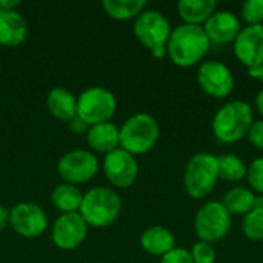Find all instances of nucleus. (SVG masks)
<instances>
[{
  "label": "nucleus",
  "mask_w": 263,
  "mask_h": 263,
  "mask_svg": "<svg viewBox=\"0 0 263 263\" xmlns=\"http://www.w3.org/2000/svg\"><path fill=\"white\" fill-rule=\"evenodd\" d=\"M88 234V225L79 213L60 214L51 230L54 245L63 251H72L79 248Z\"/></svg>",
  "instance_id": "obj_12"
},
{
  "label": "nucleus",
  "mask_w": 263,
  "mask_h": 263,
  "mask_svg": "<svg viewBox=\"0 0 263 263\" xmlns=\"http://www.w3.org/2000/svg\"><path fill=\"white\" fill-rule=\"evenodd\" d=\"M170 20L156 9L143 11L134 22V35L142 46L149 49L153 57L163 59L166 55V43L171 35Z\"/></svg>",
  "instance_id": "obj_6"
},
{
  "label": "nucleus",
  "mask_w": 263,
  "mask_h": 263,
  "mask_svg": "<svg viewBox=\"0 0 263 263\" xmlns=\"http://www.w3.org/2000/svg\"><path fill=\"white\" fill-rule=\"evenodd\" d=\"M119 129L120 148L133 156L149 153L157 145L160 136L157 120L146 112L131 116Z\"/></svg>",
  "instance_id": "obj_4"
},
{
  "label": "nucleus",
  "mask_w": 263,
  "mask_h": 263,
  "mask_svg": "<svg viewBox=\"0 0 263 263\" xmlns=\"http://www.w3.org/2000/svg\"><path fill=\"white\" fill-rule=\"evenodd\" d=\"M260 199H262V203H263V196H262V197H260Z\"/></svg>",
  "instance_id": "obj_36"
},
{
  "label": "nucleus",
  "mask_w": 263,
  "mask_h": 263,
  "mask_svg": "<svg viewBox=\"0 0 263 263\" xmlns=\"http://www.w3.org/2000/svg\"><path fill=\"white\" fill-rule=\"evenodd\" d=\"M68 126H69V129L72 131V133H76V134H85L86 131H88V125L83 122V120H80L79 117H74L71 122H68Z\"/></svg>",
  "instance_id": "obj_31"
},
{
  "label": "nucleus",
  "mask_w": 263,
  "mask_h": 263,
  "mask_svg": "<svg viewBox=\"0 0 263 263\" xmlns=\"http://www.w3.org/2000/svg\"><path fill=\"white\" fill-rule=\"evenodd\" d=\"M82 200H83V194L79 191L77 186L69 183L57 185L51 193V202L60 211V214L79 213Z\"/></svg>",
  "instance_id": "obj_22"
},
{
  "label": "nucleus",
  "mask_w": 263,
  "mask_h": 263,
  "mask_svg": "<svg viewBox=\"0 0 263 263\" xmlns=\"http://www.w3.org/2000/svg\"><path fill=\"white\" fill-rule=\"evenodd\" d=\"M9 211L11 210H8L6 206L0 205V230L6 228L9 225Z\"/></svg>",
  "instance_id": "obj_32"
},
{
  "label": "nucleus",
  "mask_w": 263,
  "mask_h": 263,
  "mask_svg": "<svg viewBox=\"0 0 263 263\" xmlns=\"http://www.w3.org/2000/svg\"><path fill=\"white\" fill-rule=\"evenodd\" d=\"M217 163H219V179L230 183H239L243 179H247V165L239 156L236 154L217 156Z\"/></svg>",
  "instance_id": "obj_24"
},
{
  "label": "nucleus",
  "mask_w": 263,
  "mask_h": 263,
  "mask_svg": "<svg viewBox=\"0 0 263 263\" xmlns=\"http://www.w3.org/2000/svg\"><path fill=\"white\" fill-rule=\"evenodd\" d=\"M236 59L248 69L263 63V25L242 26L239 35L233 42Z\"/></svg>",
  "instance_id": "obj_14"
},
{
  "label": "nucleus",
  "mask_w": 263,
  "mask_h": 263,
  "mask_svg": "<svg viewBox=\"0 0 263 263\" xmlns=\"http://www.w3.org/2000/svg\"><path fill=\"white\" fill-rule=\"evenodd\" d=\"M247 180L254 194L263 196V157H257L247 168Z\"/></svg>",
  "instance_id": "obj_27"
},
{
  "label": "nucleus",
  "mask_w": 263,
  "mask_h": 263,
  "mask_svg": "<svg viewBox=\"0 0 263 263\" xmlns=\"http://www.w3.org/2000/svg\"><path fill=\"white\" fill-rule=\"evenodd\" d=\"M240 22L245 26L263 25V0H247L240 6Z\"/></svg>",
  "instance_id": "obj_26"
},
{
  "label": "nucleus",
  "mask_w": 263,
  "mask_h": 263,
  "mask_svg": "<svg viewBox=\"0 0 263 263\" xmlns=\"http://www.w3.org/2000/svg\"><path fill=\"white\" fill-rule=\"evenodd\" d=\"M219 182L217 157L210 153L194 154L183 173V186L190 197L200 200L210 196Z\"/></svg>",
  "instance_id": "obj_5"
},
{
  "label": "nucleus",
  "mask_w": 263,
  "mask_h": 263,
  "mask_svg": "<svg viewBox=\"0 0 263 263\" xmlns=\"http://www.w3.org/2000/svg\"><path fill=\"white\" fill-rule=\"evenodd\" d=\"M122 211L120 196L105 186H97L83 194V200L79 210V214L83 217L88 227L106 228L112 225Z\"/></svg>",
  "instance_id": "obj_3"
},
{
  "label": "nucleus",
  "mask_w": 263,
  "mask_h": 263,
  "mask_svg": "<svg viewBox=\"0 0 263 263\" xmlns=\"http://www.w3.org/2000/svg\"><path fill=\"white\" fill-rule=\"evenodd\" d=\"M145 0H105L102 3L105 12L114 20L137 18L146 8Z\"/></svg>",
  "instance_id": "obj_23"
},
{
  "label": "nucleus",
  "mask_w": 263,
  "mask_h": 263,
  "mask_svg": "<svg viewBox=\"0 0 263 263\" xmlns=\"http://www.w3.org/2000/svg\"><path fill=\"white\" fill-rule=\"evenodd\" d=\"M248 76H250L251 79L260 80V82L263 83V63L262 65H259V66H256V68L248 69Z\"/></svg>",
  "instance_id": "obj_34"
},
{
  "label": "nucleus",
  "mask_w": 263,
  "mask_h": 263,
  "mask_svg": "<svg viewBox=\"0 0 263 263\" xmlns=\"http://www.w3.org/2000/svg\"><path fill=\"white\" fill-rule=\"evenodd\" d=\"M18 5V0H0V11H15Z\"/></svg>",
  "instance_id": "obj_33"
},
{
  "label": "nucleus",
  "mask_w": 263,
  "mask_h": 263,
  "mask_svg": "<svg viewBox=\"0 0 263 263\" xmlns=\"http://www.w3.org/2000/svg\"><path fill=\"white\" fill-rule=\"evenodd\" d=\"M86 140L94 151L106 156L120 148V129L111 122L92 125L86 131Z\"/></svg>",
  "instance_id": "obj_17"
},
{
  "label": "nucleus",
  "mask_w": 263,
  "mask_h": 263,
  "mask_svg": "<svg viewBox=\"0 0 263 263\" xmlns=\"http://www.w3.org/2000/svg\"><path fill=\"white\" fill-rule=\"evenodd\" d=\"M247 139L253 146L263 151V119L254 120V123L251 125V128L247 134Z\"/></svg>",
  "instance_id": "obj_30"
},
{
  "label": "nucleus",
  "mask_w": 263,
  "mask_h": 263,
  "mask_svg": "<svg viewBox=\"0 0 263 263\" xmlns=\"http://www.w3.org/2000/svg\"><path fill=\"white\" fill-rule=\"evenodd\" d=\"M46 108L52 117L68 123L77 117V97L65 88H54L46 97Z\"/></svg>",
  "instance_id": "obj_19"
},
{
  "label": "nucleus",
  "mask_w": 263,
  "mask_h": 263,
  "mask_svg": "<svg viewBox=\"0 0 263 263\" xmlns=\"http://www.w3.org/2000/svg\"><path fill=\"white\" fill-rule=\"evenodd\" d=\"M116 109L114 94L102 86L88 88L77 97V117L88 126L109 122Z\"/></svg>",
  "instance_id": "obj_8"
},
{
  "label": "nucleus",
  "mask_w": 263,
  "mask_h": 263,
  "mask_svg": "<svg viewBox=\"0 0 263 263\" xmlns=\"http://www.w3.org/2000/svg\"><path fill=\"white\" fill-rule=\"evenodd\" d=\"M197 83L205 94L214 99H225L234 89V76L223 62L206 60L199 65Z\"/></svg>",
  "instance_id": "obj_10"
},
{
  "label": "nucleus",
  "mask_w": 263,
  "mask_h": 263,
  "mask_svg": "<svg viewBox=\"0 0 263 263\" xmlns=\"http://www.w3.org/2000/svg\"><path fill=\"white\" fill-rule=\"evenodd\" d=\"M190 253H191L194 263H216V259H217L216 248L211 243L202 242V240H197L191 247Z\"/></svg>",
  "instance_id": "obj_28"
},
{
  "label": "nucleus",
  "mask_w": 263,
  "mask_h": 263,
  "mask_svg": "<svg viewBox=\"0 0 263 263\" xmlns=\"http://www.w3.org/2000/svg\"><path fill=\"white\" fill-rule=\"evenodd\" d=\"M242 231L243 236L251 242H263V203L262 199H259L257 205L243 216L242 222Z\"/></svg>",
  "instance_id": "obj_25"
},
{
  "label": "nucleus",
  "mask_w": 263,
  "mask_h": 263,
  "mask_svg": "<svg viewBox=\"0 0 263 263\" xmlns=\"http://www.w3.org/2000/svg\"><path fill=\"white\" fill-rule=\"evenodd\" d=\"M160 263H194L191 253L185 248H174L163 257H160Z\"/></svg>",
  "instance_id": "obj_29"
},
{
  "label": "nucleus",
  "mask_w": 263,
  "mask_h": 263,
  "mask_svg": "<svg viewBox=\"0 0 263 263\" xmlns=\"http://www.w3.org/2000/svg\"><path fill=\"white\" fill-rule=\"evenodd\" d=\"M99 173L97 157L85 149H74L62 156L57 162L59 177L69 185L86 183Z\"/></svg>",
  "instance_id": "obj_9"
},
{
  "label": "nucleus",
  "mask_w": 263,
  "mask_h": 263,
  "mask_svg": "<svg viewBox=\"0 0 263 263\" xmlns=\"http://www.w3.org/2000/svg\"><path fill=\"white\" fill-rule=\"evenodd\" d=\"M257 202V196L247 186H233L222 199V205L231 216H247Z\"/></svg>",
  "instance_id": "obj_21"
},
{
  "label": "nucleus",
  "mask_w": 263,
  "mask_h": 263,
  "mask_svg": "<svg viewBox=\"0 0 263 263\" xmlns=\"http://www.w3.org/2000/svg\"><path fill=\"white\" fill-rule=\"evenodd\" d=\"M28 37V23L17 11H0V45L18 46Z\"/></svg>",
  "instance_id": "obj_16"
},
{
  "label": "nucleus",
  "mask_w": 263,
  "mask_h": 263,
  "mask_svg": "<svg viewBox=\"0 0 263 263\" xmlns=\"http://www.w3.org/2000/svg\"><path fill=\"white\" fill-rule=\"evenodd\" d=\"M254 105H256V109L259 111L260 117L263 119V89H260V91L257 92V96H256V99H254Z\"/></svg>",
  "instance_id": "obj_35"
},
{
  "label": "nucleus",
  "mask_w": 263,
  "mask_h": 263,
  "mask_svg": "<svg viewBox=\"0 0 263 263\" xmlns=\"http://www.w3.org/2000/svg\"><path fill=\"white\" fill-rule=\"evenodd\" d=\"M103 173L116 188H129L139 176V163L136 157L122 148L114 149L103 159Z\"/></svg>",
  "instance_id": "obj_13"
},
{
  "label": "nucleus",
  "mask_w": 263,
  "mask_h": 263,
  "mask_svg": "<svg viewBox=\"0 0 263 263\" xmlns=\"http://www.w3.org/2000/svg\"><path fill=\"white\" fill-rule=\"evenodd\" d=\"M210 46L211 43L203 26L182 23L171 31L166 43V55L179 68H193L202 63Z\"/></svg>",
  "instance_id": "obj_1"
},
{
  "label": "nucleus",
  "mask_w": 263,
  "mask_h": 263,
  "mask_svg": "<svg viewBox=\"0 0 263 263\" xmlns=\"http://www.w3.org/2000/svg\"><path fill=\"white\" fill-rule=\"evenodd\" d=\"M253 123V106L243 100H231L220 106L214 114L211 128L214 137L220 143L231 145L245 139Z\"/></svg>",
  "instance_id": "obj_2"
},
{
  "label": "nucleus",
  "mask_w": 263,
  "mask_h": 263,
  "mask_svg": "<svg viewBox=\"0 0 263 263\" xmlns=\"http://www.w3.org/2000/svg\"><path fill=\"white\" fill-rule=\"evenodd\" d=\"M240 29V18L233 11H216L203 25V31L210 39V43L216 45L233 43Z\"/></svg>",
  "instance_id": "obj_15"
},
{
  "label": "nucleus",
  "mask_w": 263,
  "mask_h": 263,
  "mask_svg": "<svg viewBox=\"0 0 263 263\" xmlns=\"http://www.w3.org/2000/svg\"><path fill=\"white\" fill-rule=\"evenodd\" d=\"M231 214L222 205V202L210 200L203 203L194 217V231L199 240L216 243L225 239L231 231Z\"/></svg>",
  "instance_id": "obj_7"
},
{
  "label": "nucleus",
  "mask_w": 263,
  "mask_h": 263,
  "mask_svg": "<svg viewBox=\"0 0 263 263\" xmlns=\"http://www.w3.org/2000/svg\"><path fill=\"white\" fill-rule=\"evenodd\" d=\"M216 9V0H180L177 3V11L183 23L196 26H203Z\"/></svg>",
  "instance_id": "obj_20"
},
{
  "label": "nucleus",
  "mask_w": 263,
  "mask_h": 263,
  "mask_svg": "<svg viewBox=\"0 0 263 263\" xmlns=\"http://www.w3.org/2000/svg\"><path fill=\"white\" fill-rule=\"evenodd\" d=\"M9 225L20 237L34 239L46 231L48 219L42 206L31 202H22L9 211Z\"/></svg>",
  "instance_id": "obj_11"
},
{
  "label": "nucleus",
  "mask_w": 263,
  "mask_h": 263,
  "mask_svg": "<svg viewBox=\"0 0 263 263\" xmlns=\"http://www.w3.org/2000/svg\"><path fill=\"white\" fill-rule=\"evenodd\" d=\"M140 247L151 256L163 257L170 251L176 248V237L174 234L160 225H154L146 228L140 236Z\"/></svg>",
  "instance_id": "obj_18"
}]
</instances>
